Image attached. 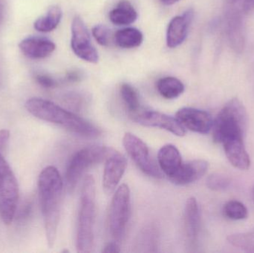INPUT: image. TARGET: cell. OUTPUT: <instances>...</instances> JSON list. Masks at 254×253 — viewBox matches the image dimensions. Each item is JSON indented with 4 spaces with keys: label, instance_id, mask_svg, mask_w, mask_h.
<instances>
[{
    "label": "cell",
    "instance_id": "obj_20",
    "mask_svg": "<svg viewBox=\"0 0 254 253\" xmlns=\"http://www.w3.org/2000/svg\"><path fill=\"white\" fill-rule=\"evenodd\" d=\"M109 17L115 25L124 26L134 23L137 19V13L129 1L122 0L110 12Z\"/></svg>",
    "mask_w": 254,
    "mask_h": 253
},
{
    "label": "cell",
    "instance_id": "obj_34",
    "mask_svg": "<svg viewBox=\"0 0 254 253\" xmlns=\"http://www.w3.org/2000/svg\"><path fill=\"white\" fill-rule=\"evenodd\" d=\"M179 1V0H161V2L165 5H172Z\"/></svg>",
    "mask_w": 254,
    "mask_h": 253
},
{
    "label": "cell",
    "instance_id": "obj_13",
    "mask_svg": "<svg viewBox=\"0 0 254 253\" xmlns=\"http://www.w3.org/2000/svg\"><path fill=\"white\" fill-rule=\"evenodd\" d=\"M176 118L185 129L195 133H209L213 126V119L209 113L190 107L180 108L176 113Z\"/></svg>",
    "mask_w": 254,
    "mask_h": 253
},
{
    "label": "cell",
    "instance_id": "obj_6",
    "mask_svg": "<svg viewBox=\"0 0 254 253\" xmlns=\"http://www.w3.org/2000/svg\"><path fill=\"white\" fill-rule=\"evenodd\" d=\"M19 200L17 180L0 152V218L6 225L13 222Z\"/></svg>",
    "mask_w": 254,
    "mask_h": 253
},
{
    "label": "cell",
    "instance_id": "obj_32",
    "mask_svg": "<svg viewBox=\"0 0 254 253\" xmlns=\"http://www.w3.org/2000/svg\"><path fill=\"white\" fill-rule=\"evenodd\" d=\"M121 252L120 245L119 242L114 241V242H109L106 245L103 250V253H117Z\"/></svg>",
    "mask_w": 254,
    "mask_h": 253
},
{
    "label": "cell",
    "instance_id": "obj_15",
    "mask_svg": "<svg viewBox=\"0 0 254 253\" xmlns=\"http://www.w3.org/2000/svg\"><path fill=\"white\" fill-rule=\"evenodd\" d=\"M208 169V163L206 160L197 159L182 163L174 176L170 181L178 186H185L192 184L202 178Z\"/></svg>",
    "mask_w": 254,
    "mask_h": 253
},
{
    "label": "cell",
    "instance_id": "obj_8",
    "mask_svg": "<svg viewBox=\"0 0 254 253\" xmlns=\"http://www.w3.org/2000/svg\"><path fill=\"white\" fill-rule=\"evenodd\" d=\"M123 145L131 160L141 172L157 179L164 177L159 166L151 157L147 145L138 137L127 132L123 138Z\"/></svg>",
    "mask_w": 254,
    "mask_h": 253
},
{
    "label": "cell",
    "instance_id": "obj_33",
    "mask_svg": "<svg viewBox=\"0 0 254 253\" xmlns=\"http://www.w3.org/2000/svg\"><path fill=\"white\" fill-rule=\"evenodd\" d=\"M67 79H68L70 82H77L80 80V76L78 73L73 71V72L68 73V76H67Z\"/></svg>",
    "mask_w": 254,
    "mask_h": 253
},
{
    "label": "cell",
    "instance_id": "obj_21",
    "mask_svg": "<svg viewBox=\"0 0 254 253\" xmlns=\"http://www.w3.org/2000/svg\"><path fill=\"white\" fill-rule=\"evenodd\" d=\"M63 11L60 6L54 5L49 7L46 14L38 18L34 24L37 31L43 33L51 32L59 25L62 19Z\"/></svg>",
    "mask_w": 254,
    "mask_h": 253
},
{
    "label": "cell",
    "instance_id": "obj_7",
    "mask_svg": "<svg viewBox=\"0 0 254 253\" xmlns=\"http://www.w3.org/2000/svg\"><path fill=\"white\" fill-rule=\"evenodd\" d=\"M130 190L123 184L116 190L110 205L109 226L110 234L120 243L126 233L130 217Z\"/></svg>",
    "mask_w": 254,
    "mask_h": 253
},
{
    "label": "cell",
    "instance_id": "obj_31",
    "mask_svg": "<svg viewBox=\"0 0 254 253\" xmlns=\"http://www.w3.org/2000/svg\"><path fill=\"white\" fill-rule=\"evenodd\" d=\"M10 132L7 129L0 130V152L2 154L8 144Z\"/></svg>",
    "mask_w": 254,
    "mask_h": 253
},
{
    "label": "cell",
    "instance_id": "obj_16",
    "mask_svg": "<svg viewBox=\"0 0 254 253\" xmlns=\"http://www.w3.org/2000/svg\"><path fill=\"white\" fill-rule=\"evenodd\" d=\"M192 17L193 12L188 10L182 16H175L171 19L167 31V45L169 48L175 49L184 43Z\"/></svg>",
    "mask_w": 254,
    "mask_h": 253
},
{
    "label": "cell",
    "instance_id": "obj_1",
    "mask_svg": "<svg viewBox=\"0 0 254 253\" xmlns=\"http://www.w3.org/2000/svg\"><path fill=\"white\" fill-rule=\"evenodd\" d=\"M39 198L49 248L55 246L61 219L64 182L59 171L49 166L43 169L38 179Z\"/></svg>",
    "mask_w": 254,
    "mask_h": 253
},
{
    "label": "cell",
    "instance_id": "obj_3",
    "mask_svg": "<svg viewBox=\"0 0 254 253\" xmlns=\"http://www.w3.org/2000/svg\"><path fill=\"white\" fill-rule=\"evenodd\" d=\"M96 215V186L92 175L83 178L77 218L76 248L78 253L92 252L94 247V227Z\"/></svg>",
    "mask_w": 254,
    "mask_h": 253
},
{
    "label": "cell",
    "instance_id": "obj_25",
    "mask_svg": "<svg viewBox=\"0 0 254 253\" xmlns=\"http://www.w3.org/2000/svg\"><path fill=\"white\" fill-rule=\"evenodd\" d=\"M223 214L228 219L240 221L248 218L249 211L241 202L238 201H230L224 206Z\"/></svg>",
    "mask_w": 254,
    "mask_h": 253
},
{
    "label": "cell",
    "instance_id": "obj_18",
    "mask_svg": "<svg viewBox=\"0 0 254 253\" xmlns=\"http://www.w3.org/2000/svg\"><path fill=\"white\" fill-rule=\"evenodd\" d=\"M222 144L232 166L241 170H247L250 168V157L245 147L244 139L228 140Z\"/></svg>",
    "mask_w": 254,
    "mask_h": 253
},
{
    "label": "cell",
    "instance_id": "obj_30",
    "mask_svg": "<svg viewBox=\"0 0 254 253\" xmlns=\"http://www.w3.org/2000/svg\"><path fill=\"white\" fill-rule=\"evenodd\" d=\"M37 83L46 89H52L57 86V82L52 77L46 74H38L36 77Z\"/></svg>",
    "mask_w": 254,
    "mask_h": 253
},
{
    "label": "cell",
    "instance_id": "obj_9",
    "mask_svg": "<svg viewBox=\"0 0 254 253\" xmlns=\"http://www.w3.org/2000/svg\"><path fill=\"white\" fill-rule=\"evenodd\" d=\"M71 47L74 54L83 60L95 64L99 60L89 31L80 16H75L71 24Z\"/></svg>",
    "mask_w": 254,
    "mask_h": 253
},
{
    "label": "cell",
    "instance_id": "obj_26",
    "mask_svg": "<svg viewBox=\"0 0 254 253\" xmlns=\"http://www.w3.org/2000/svg\"><path fill=\"white\" fill-rule=\"evenodd\" d=\"M228 241L236 248L247 252L254 253V231L231 235L228 236Z\"/></svg>",
    "mask_w": 254,
    "mask_h": 253
},
{
    "label": "cell",
    "instance_id": "obj_22",
    "mask_svg": "<svg viewBox=\"0 0 254 253\" xmlns=\"http://www.w3.org/2000/svg\"><path fill=\"white\" fill-rule=\"evenodd\" d=\"M114 39L116 44L122 49H134L142 44L143 35L137 28H126L118 31Z\"/></svg>",
    "mask_w": 254,
    "mask_h": 253
},
{
    "label": "cell",
    "instance_id": "obj_12",
    "mask_svg": "<svg viewBox=\"0 0 254 253\" xmlns=\"http://www.w3.org/2000/svg\"><path fill=\"white\" fill-rule=\"evenodd\" d=\"M103 175V189L106 194L114 193L122 180L127 166L126 157L119 152L113 150L106 159Z\"/></svg>",
    "mask_w": 254,
    "mask_h": 253
},
{
    "label": "cell",
    "instance_id": "obj_29",
    "mask_svg": "<svg viewBox=\"0 0 254 253\" xmlns=\"http://www.w3.org/2000/svg\"><path fill=\"white\" fill-rule=\"evenodd\" d=\"M228 3L237 5L245 15L254 10V0H228Z\"/></svg>",
    "mask_w": 254,
    "mask_h": 253
},
{
    "label": "cell",
    "instance_id": "obj_14",
    "mask_svg": "<svg viewBox=\"0 0 254 253\" xmlns=\"http://www.w3.org/2000/svg\"><path fill=\"white\" fill-rule=\"evenodd\" d=\"M19 48L29 59H41L50 56L56 49V45L46 37H29L19 43Z\"/></svg>",
    "mask_w": 254,
    "mask_h": 253
},
{
    "label": "cell",
    "instance_id": "obj_17",
    "mask_svg": "<svg viewBox=\"0 0 254 253\" xmlns=\"http://www.w3.org/2000/svg\"><path fill=\"white\" fill-rule=\"evenodd\" d=\"M158 162L160 169L169 179L176 175L183 163L180 152L173 144H167L160 149Z\"/></svg>",
    "mask_w": 254,
    "mask_h": 253
},
{
    "label": "cell",
    "instance_id": "obj_11",
    "mask_svg": "<svg viewBox=\"0 0 254 253\" xmlns=\"http://www.w3.org/2000/svg\"><path fill=\"white\" fill-rule=\"evenodd\" d=\"M246 15L238 7L229 4L226 13V30L228 40L237 53H241L246 45Z\"/></svg>",
    "mask_w": 254,
    "mask_h": 253
},
{
    "label": "cell",
    "instance_id": "obj_23",
    "mask_svg": "<svg viewBox=\"0 0 254 253\" xmlns=\"http://www.w3.org/2000/svg\"><path fill=\"white\" fill-rule=\"evenodd\" d=\"M158 93L166 99L179 98L185 92V86L179 79L174 77H165L160 79L156 85Z\"/></svg>",
    "mask_w": 254,
    "mask_h": 253
},
{
    "label": "cell",
    "instance_id": "obj_5",
    "mask_svg": "<svg viewBox=\"0 0 254 253\" xmlns=\"http://www.w3.org/2000/svg\"><path fill=\"white\" fill-rule=\"evenodd\" d=\"M113 150L104 146H89L73 154L65 172V184L70 194L74 191L80 177L84 172L91 166L105 161Z\"/></svg>",
    "mask_w": 254,
    "mask_h": 253
},
{
    "label": "cell",
    "instance_id": "obj_4",
    "mask_svg": "<svg viewBox=\"0 0 254 253\" xmlns=\"http://www.w3.org/2000/svg\"><path fill=\"white\" fill-rule=\"evenodd\" d=\"M247 129V111L241 101L234 98L225 104L213 121V139L217 144L244 139Z\"/></svg>",
    "mask_w": 254,
    "mask_h": 253
},
{
    "label": "cell",
    "instance_id": "obj_2",
    "mask_svg": "<svg viewBox=\"0 0 254 253\" xmlns=\"http://www.w3.org/2000/svg\"><path fill=\"white\" fill-rule=\"evenodd\" d=\"M25 108L37 118L59 125L80 136L95 138L101 134V129L90 122L52 101L43 98H31L25 102Z\"/></svg>",
    "mask_w": 254,
    "mask_h": 253
},
{
    "label": "cell",
    "instance_id": "obj_35",
    "mask_svg": "<svg viewBox=\"0 0 254 253\" xmlns=\"http://www.w3.org/2000/svg\"><path fill=\"white\" fill-rule=\"evenodd\" d=\"M3 5L2 3L0 1V23H1V19H2L3 16Z\"/></svg>",
    "mask_w": 254,
    "mask_h": 253
},
{
    "label": "cell",
    "instance_id": "obj_19",
    "mask_svg": "<svg viewBox=\"0 0 254 253\" xmlns=\"http://www.w3.org/2000/svg\"><path fill=\"white\" fill-rule=\"evenodd\" d=\"M185 228L187 238L191 244L195 242L200 229V213L198 202L195 198L187 201L185 208Z\"/></svg>",
    "mask_w": 254,
    "mask_h": 253
},
{
    "label": "cell",
    "instance_id": "obj_27",
    "mask_svg": "<svg viewBox=\"0 0 254 253\" xmlns=\"http://www.w3.org/2000/svg\"><path fill=\"white\" fill-rule=\"evenodd\" d=\"M206 184L213 191H223L231 185V180L222 174H212L207 178Z\"/></svg>",
    "mask_w": 254,
    "mask_h": 253
},
{
    "label": "cell",
    "instance_id": "obj_10",
    "mask_svg": "<svg viewBox=\"0 0 254 253\" xmlns=\"http://www.w3.org/2000/svg\"><path fill=\"white\" fill-rule=\"evenodd\" d=\"M133 120L147 127H156L171 132L176 136L183 137L186 129L181 124L178 119L157 111H143L131 114Z\"/></svg>",
    "mask_w": 254,
    "mask_h": 253
},
{
    "label": "cell",
    "instance_id": "obj_24",
    "mask_svg": "<svg viewBox=\"0 0 254 253\" xmlns=\"http://www.w3.org/2000/svg\"><path fill=\"white\" fill-rule=\"evenodd\" d=\"M121 95L131 115L137 113L140 108V100L135 89L131 85L124 83L121 86Z\"/></svg>",
    "mask_w": 254,
    "mask_h": 253
},
{
    "label": "cell",
    "instance_id": "obj_28",
    "mask_svg": "<svg viewBox=\"0 0 254 253\" xmlns=\"http://www.w3.org/2000/svg\"><path fill=\"white\" fill-rule=\"evenodd\" d=\"M92 35L98 44L103 46H109L113 39L111 30L104 25H97L92 29Z\"/></svg>",
    "mask_w": 254,
    "mask_h": 253
}]
</instances>
